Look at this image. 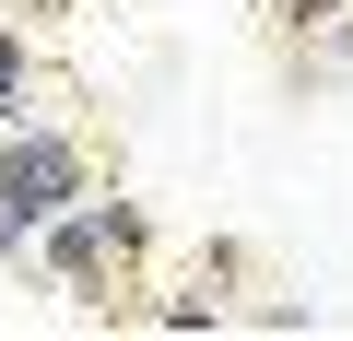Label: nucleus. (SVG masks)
Returning a JSON list of instances; mask_svg holds the SVG:
<instances>
[{"mask_svg":"<svg viewBox=\"0 0 353 341\" xmlns=\"http://www.w3.org/2000/svg\"><path fill=\"white\" fill-rule=\"evenodd\" d=\"M83 189H94V177H83V141H71V130H24V118H12V130H0V259H24V247H36V224H48V212H71Z\"/></svg>","mask_w":353,"mask_h":341,"instance_id":"1","label":"nucleus"},{"mask_svg":"<svg viewBox=\"0 0 353 341\" xmlns=\"http://www.w3.org/2000/svg\"><path fill=\"white\" fill-rule=\"evenodd\" d=\"M36 259H48V282H59V294H94V282L118 271V247H106V224H94V200H71V212H48V224H36Z\"/></svg>","mask_w":353,"mask_h":341,"instance_id":"2","label":"nucleus"},{"mask_svg":"<svg viewBox=\"0 0 353 341\" xmlns=\"http://www.w3.org/2000/svg\"><path fill=\"white\" fill-rule=\"evenodd\" d=\"M24 83H36V59H24V36H12V24H0V130L24 118Z\"/></svg>","mask_w":353,"mask_h":341,"instance_id":"3","label":"nucleus"},{"mask_svg":"<svg viewBox=\"0 0 353 341\" xmlns=\"http://www.w3.org/2000/svg\"><path fill=\"white\" fill-rule=\"evenodd\" d=\"M153 318H165V329H212V318H224V294H165Z\"/></svg>","mask_w":353,"mask_h":341,"instance_id":"4","label":"nucleus"},{"mask_svg":"<svg viewBox=\"0 0 353 341\" xmlns=\"http://www.w3.org/2000/svg\"><path fill=\"white\" fill-rule=\"evenodd\" d=\"M341 12H353V0H283V24H294V36H330Z\"/></svg>","mask_w":353,"mask_h":341,"instance_id":"5","label":"nucleus"},{"mask_svg":"<svg viewBox=\"0 0 353 341\" xmlns=\"http://www.w3.org/2000/svg\"><path fill=\"white\" fill-rule=\"evenodd\" d=\"M330 36H341V59H353V12H341V24H330Z\"/></svg>","mask_w":353,"mask_h":341,"instance_id":"6","label":"nucleus"}]
</instances>
